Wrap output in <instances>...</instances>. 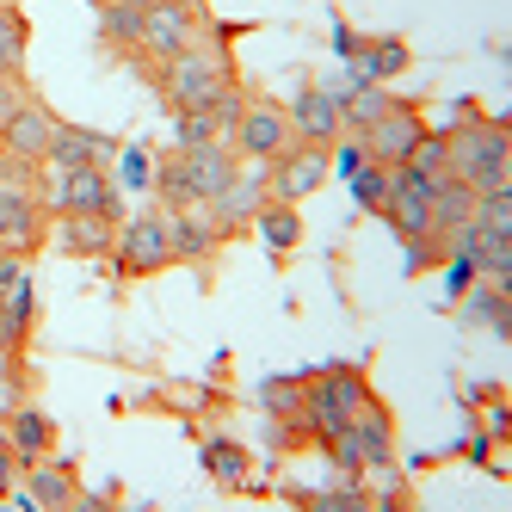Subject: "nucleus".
Masks as SVG:
<instances>
[{
	"mask_svg": "<svg viewBox=\"0 0 512 512\" xmlns=\"http://www.w3.org/2000/svg\"><path fill=\"white\" fill-rule=\"evenodd\" d=\"M173 142L179 149H204V142H223L210 124V112H173Z\"/></svg>",
	"mask_w": 512,
	"mask_h": 512,
	"instance_id": "33",
	"label": "nucleus"
},
{
	"mask_svg": "<svg viewBox=\"0 0 512 512\" xmlns=\"http://www.w3.org/2000/svg\"><path fill=\"white\" fill-rule=\"evenodd\" d=\"M229 149H235L241 161H266V167H272L278 155L297 149V130H290L284 105H272V99H247L241 118H235V130H229Z\"/></svg>",
	"mask_w": 512,
	"mask_h": 512,
	"instance_id": "5",
	"label": "nucleus"
},
{
	"mask_svg": "<svg viewBox=\"0 0 512 512\" xmlns=\"http://www.w3.org/2000/svg\"><path fill=\"white\" fill-rule=\"evenodd\" d=\"M377 216H389V229L401 241H438L432 235V179L414 173L408 161L389 167V192H383V210Z\"/></svg>",
	"mask_w": 512,
	"mask_h": 512,
	"instance_id": "7",
	"label": "nucleus"
},
{
	"mask_svg": "<svg viewBox=\"0 0 512 512\" xmlns=\"http://www.w3.org/2000/svg\"><path fill=\"white\" fill-rule=\"evenodd\" d=\"M75 475H68L62 463H50V457H38L31 463V475H25V500L31 506H44V512H62V506H75Z\"/></svg>",
	"mask_w": 512,
	"mask_h": 512,
	"instance_id": "24",
	"label": "nucleus"
},
{
	"mask_svg": "<svg viewBox=\"0 0 512 512\" xmlns=\"http://www.w3.org/2000/svg\"><path fill=\"white\" fill-rule=\"evenodd\" d=\"M364 161H371V155H364V149H340V167H346V173H358Z\"/></svg>",
	"mask_w": 512,
	"mask_h": 512,
	"instance_id": "38",
	"label": "nucleus"
},
{
	"mask_svg": "<svg viewBox=\"0 0 512 512\" xmlns=\"http://www.w3.org/2000/svg\"><path fill=\"white\" fill-rule=\"evenodd\" d=\"M50 136H56V118L44 112L38 99L25 105V112L0 130V161H19V167H44V155H50Z\"/></svg>",
	"mask_w": 512,
	"mask_h": 512,
	"instance_id": "13",
	"label": "nucleus"
},
{
	"mask_svg": "<svg viewBox=\"0 0 512 512\" xmlns=\"http://www.w3.org/2000/svg\"><path fill=\"white\" fill-rule=\"evenodd\" d=\"M408 167H414V173H426V179H438V173H451V136H432V130H426V136L414 142V155H408Z\"/></svg>",
	"mask_w": 512,
	"mask_h": 512,
	"instance_id": "30",
	"label": "nucleus"
},
{
	"mask_svg": "<svg viewBox=\"0 0 512 512\" xmlns=\"http://www.w3.org/2000/svg\"><path fill=\"white\" fill-rule=\"evenodd\" d=\"M112 149H118L112 136H99V130H81V124H62V118H56V136H50L44 167H56V173H75V167H105V161H112Z\"/></svg>",
	"mask_w": 512,
	"mask_h": 512,
	"instance_id": "15",
	"label": "nucleus"
},
{
	"mask_svg": "<svg viewBox=\"0 0 512 512\" xmlns=\"http://www.w3.org/2000/svg\"><path fill=\"white\" fill-rule=\"evenodd\" d=\"M469 284H475V260H463V253H451V266H445V290H451V297H463Z\"/></svg>",
	"mask_w": 512,
	"mask_h": 512,
	"instance_id": "36",
	"label": "nucleus"
},
{
	"mask_svg": "<svg viewBox=\"0 0 512 512\" xmlns=\"http://www.w3.org/2000/svg\"><path fill=\"white\" fill-rule=\"evenodd\" d=\"M0 247H13V253L44 247V210L25 186H0Z\"/></svg>",
	"mask_w": 512,
	"mask_h": 512,
	"instance_id": "16",
	"label": "nucleus"
},
{
	"mask_svg": "<svg viewBox=\"0 0 512 512\" xmlns=\"http://www.w3.org/2000/svg\"><path fill=\"white\" fill-rule=\"evenodd\" d=\"M167 235H173V260L204 266L216 247H223V229H216L210 204H186V210H167Z\"/></svg>",
	"mask_w": 512,
	"mask_h": 512,
	"instance_id": "14",
	"label": "nucleus"
},
{
	"mask_svg": "<svg viewBox=\"0 0 512 512\" xmlns=\"http://www.w3.org/2000/svg\"><path fill=\"white\" fill-rule=\"evenodd\" d=\"M346 62H352V75H358V81L383 87V81H395L401 68H408V44H401V38H358Z\"/></svg>",
	"mask_w": 512,
	"mask_h": 512,
	"instance_id": "21",
	"label": "nucleus"
},
{
	"mask_svg": "<svg viewBox=\"0 0 512 512\" xmlns=\"http://www.w3.org/2000/svg\"><path fill=\"white\" fill-rule=\"evenodd\" d=\"M13 469H19V451H13V445H0V494L13 488Z\"/></svg>",
	"mask_w": 512,
	"mask_h": 512,
	"instance_id": "37",
	"label": "nucleus"
},
{
	"mask_svg": "<svg viewBox=\"0 0 512 512\" xmlns=\"http://www.w3.org/2000/svg\"><path fill=\"white\" fill-rule=\"evenodd\" d=\"M112 266L118 278H155L173 266V235H167V210H142L118 229V247H112Z\"/></svg>",
	"mask_w": 512,
	"mask_h": 512,
	"instance_id": "4",
	"label": "nucleus"
},
{
	"mask_svg": "<svg viewBox=\"0 0 512 512\" xmlns=\"http://www.w3.org/2000/svg\"><path fill=\"white\" fill-rule=\"evenodd\" d=\"M451 173L475 192H506L512 186V130L500 118H469L451 130Z\"/></svg>",
	"mask_w": 512,
	"mask_h": 512,
	"instance_id": "1",
	"label": "nucleus"
},
{
	"mask_svg": "<svg viewBox=\"0 0 512 512\" xmlns=\"http://www.w3.org/2000/svg\"><path fill=\"white\" fill-rule=\"evenodd\" d=\"M247 235H260V247L272 253V266H284L290 253L303 247V210H297V204H284V198H266Z\"/></svg>",
	"mask_w": 512,
	"mask_h": 512,
	"instance_id": "19",
	"label": "nucleus"
},
{
	"mask_svg": "<svg viewBox=\"0 0 512 512\" xmlns=\"http://www.w3.org/2000/svg\"><path fill=\"white\" fill-rule=\"evenodd\" d=\"M56 247L75 253V260H112L118 216H56Z\"/></svg>",
	"mask_w": 512,
	"mask_h": 512,
	"instance_id": "17",
	"label": "nucleus"
},
{
	"mask_svg": "<svg viewBox=\"0 0 512 512\" xmlns=\"http://www.w3.org/2000/svg\"><path fill=\"white\" fill-rule=\"evenodd\" d=\"M7 445H13L25 463L50 457V451H56V420H50L44 408H13V420H7Z\"/></svg>",
	"mask_w": 512,
	"mask_h": 512,
	"instance_id": "23",
	"label": "nucleus"
},
{
	"mask_svg": "<svg viewBox=\"0 0 512 512\" xmlns=\"http://www.w3.org/2000/svg\"><path fill=\"white\" fill-rule=\"evenodd\" d=\"M463 297H469V315H482V321H494L500 334H506V327H512V321L500 315V290H494V284H488V290H463Z\"/></svg>",
	"mask_w": 512,
	"mask_h": 512,
	"instance_id": "35",
	"label": "nucleus"
},
{
	"mask_svg": "<svg viewBox=\"0 0 512 512\" xmlns=\"http://www.w3.org/2000/svg\"><path fill=\"white\" fill-rule=\"evenodd\" d=\"M186 44H198V7L192 0H149L136 50H149L155 62H173Z\"/></svg>",
	"mask_w": 512,
	"mask_h": 512,
	"instance_id": "10",
	"label": "nucleus"
},
{
	"mask_svg": "<svg viewBox=\"0 0 512 512\" xmlns=\"http://www.w3.org/2000/svg\"><path fill=\"white\" fill-rule=\"evenodd\" d=\"M352 179V198H358V210H383V192H389V167H377V161H364L358 173H346Z\"/></svg>",
	"mask_w": 512,
	"mask_h": 512,
	"instance_id": "32",
	"label": "nucleus"
},
{
	"mask_svg": "<svg viewBox=\"0 0 512 512\" xmlns=\"http://www.w3.org/2000/svg\"><path fill=\"white\" fill-rule=\"evenodd\" d=\"M0 75H7V68H0Z\"/></svg>",
	"mask_w": 512,
	"mask_h": 512,
	"instance_id": "39",
	"label": "nucleus"
},
{
	"mask_svg": "<svg viewBox=\"0 0 512 512\" xmlns=\"http://www.w3.org/2000/svg\"><path fill=\"white\" fill-rule=\"evenodd\" d=\"M426 136V118H420V105H408V99H395L389 112L377 118V124H364L358 130V149L371 155L377 167H401L414 155V142Z\"/></svg>",
	"mask_w": 512,
	"mask_h": 512,
	"instance_id": "9",
	"label": "nucleus"
},
{
	"mask_svg": "<svg viewBox=\"0 0 512 512\" xmlns=\"http://www.w3.org/2000/svg\"><path fill=\"white\" fill-rule=\"evenodd\" d=\"M229 81H235L229 50H204V44H186V50L161 68V87H167V105H173V112H204V105L223 93Z\"/></svg>",
	"mask_w": 512,
	"mask_h": 512,
	"instance_id": "3",
	"label": "nucleus"
},
{
	"mask_svg": "<svg viewBox=\"0 0 512 512\" xmlns=\"http://www.w3.org/2000/svg\"><path fill=\"white\" fill-rule=\"evenodd\" d=\"M25 44H31V25H25V13L13 7V0H0V68H7V75H19Z\"/></svg>",
	"mask_w": 512,
	"mask_h": 512,
	"instance_id": "26",
	"label": "nucleus"
},
{
	"mask_svg": "<svg viewBox=\"0 0 512 512\" xmlns=\"http://www.w3.org/2000/svg\"><path fill=\"white\" fill-rule=\"evenodd\" d=\"M266 198H272V167L266 161H235V179L210 198V216H216V229H223V241L247 235Z\"/></svg>",
	"mask_w": 512,
	"mask_h": 512,
	"instance_id": "6",
	"label": "nucleus"
},
{
	"mask_svg": "<svg viewBox=\"0 0 512 512\" xmlns=\"http://www.w3.org/2000/svg\"><path fill=\"white\" fill-rule=\"evenodd\" d=\"M475 223L488 235H512V186L506 192H475Z\"/></svg>",
	"mask_w": 512,
	"mask_h": 512,
	"instance_id": "31",
	"label": "nucleus"
},
{
	"mask_svg": "<svg viewBox=\"0 0 512 512\" xmlns=\"http://www.w3.org/2000/svg\"><path fill=\"white\" fill-rule=\"evenodd\" d=\"M303 383H309V377H272V383L260 389V408H266L272 420H303Z\"/></svg>",
	"mask_w": 512,
	"mask_h": 512,
	"instance_id": "29",
	"label": "nucleus"
},
{
	"mask_svg": "<svg viewBox=\"0 0 512 512\" xmlns=\"http://www.w3.org/2000/svg\"><path fill=\"white\" fill-rule=\"evenodd\" d=\"M25 105H31V87H25L19 75H0V130H7V124L25 112Z\"/></svg>",
	"mask_w": 512,
	"mask_h": 512,
	"instance_id": "34",
	"label": "nucleus"
},
{
	"mask_svg": "<svg viewBox=\"0 0 512 512\" xmlns=\"http://www.w3.org/2000/svg\"><path fill=\"white\" fill-rule=\"evenodd\" d=\"M346 432H352V445H358L364 469H371V463H395V420H389V408H383L377 395L358 401V414L346 420Z\"/></svg>",
	"mask_w": 512,
	"mask_h": 512,
	"instance_id": "18",
	"label": "nucleus"
},
{
	"mask_svg": "<svg viewBox=\"0 0 512 512\" xmlns=\"http://www.w3.org/2000/svg\"><path fill=\"white\" fill-rule=\"evenodd\" d=\"M389 105H395V99H389L383 87L358 81V93H352V99H340V124H346V130H364V124H377V118L389 112Z\"/></svg>",
	"mask_w": 512,
	"mask_h": 512,
	"instance_id": "27",
	"label": "nucleus"
},
{
	"mask_svg": "<svg viewBox=\"0 0 512 512\" xmlns=\"http://www.w3.org/2000/svg\"><path fill=\"white\" fill-rule=\"evenodd\" d=\"M284 118H290V130H297V142H315V149H334V142L346 136V124H340V99L321 93V87H303L297 99L284 105Z\"/></svg>",
	"mask_w": 512,
	"mask_h": 512,
	"instance_id": "11",
	"label": "nucleus"
},
{
	"mask_svg": "<svg viewBox=\"0 0 512 512\" xmlns=\"http://www.w3.org/2000/svg\"><path fill=\"white\" fill-rule=\"evenodd\" d=\"M327 149H315V142H297L290 155H278L272 161V198H284V204H303L309 192H321V179H327Z\"/></svg>",
	"mask_w": 512,
	"mask_h": 512,
	"instance_id": "12",
	"label": "nucleus"
},
{
	"mask_svg": "<svg viewBox=\"0 0 512 512\" xmlns=\"http://www.w3.org/2000/svg\"><path fill=\"white\" fill-rule=\"evenodd\" d=\"M297 506H315V512H364L371 506V494H364V482L352 475V482H334V488H321V494H290Z\"/></svg>",
	"mask_w": 512,
	"mask_h": 512,
	"instance_id": "28",
	"label": "nucleus"
},
{
	"mask_svg": "<svg viewBox=\"0 0 512 512\" xmlns=\"http://www.w3.org/2000/svg\"><path fill=\"white\" fill-rule=\"evenodd\" d=\"M31 321H38V297H31V278H19L13 290H0V352H19L31 340Z\"/></svg>",
	"mask_w": 512,
	"mask_h": 512,
	"instance_id": "22",
	"label": "nucleus"
},
{
	"mask_svg": "<svg viewBox=\"0 0 512 512\" xmlns=\"http://www.w3.org/2000/svg\"><path fill=\"white\" fill-rule=\"evenodd\" d=\"M235 149L229 142H204V149H179L173 161H161V173H155V192H161V204L167 210H186V204H210L216 192L235 179Z\"/></svg>",
	"mask_w": 512,
	"mask_h": 512,
	"instance_id": "2",
	"label": "nucleus"
},
{
	"mask_svg": "<svg viewBox=\"0 0 512 512\" xmlns=\"http://www.w3.org/2000/svg\"><path fill=\"white\" fill-rule=\"evenodd\" d=\"M50 210L56 216H118V186L105 167H75L56 173L50 167Z\"/></svg>",
	"mask_w": 512,
	"mask_h": 512,
	"instance_id": "8",
	"label": "nucleus"
},
{
	"mask_svg": "<svg viewBox=\"0 0 512 512\" xmlns=\"http://www.w3.org/2000/svg\"><path fill=\"white\" fill-rule=\"evenodd\" d=\"M198 463H204V475H216L223 488H241V482H247V451L235 445V438H204Z\"/></svg>",
	"mask_w": 512,
	"mask_h": 512,
	"instance_id": "25",
	"label": "nucleus"
},
{
	"mask_svg": "<svg viewBox=\"0 0 512 512\" xmlns=\"http://www.w3.org/2000/svg\"><path fill=\"white\" fill-rule=\"evenodd\" d=\"M463 223H475V186H463L457 173H438L432 179V235H457Z\"/></svg>",
	"mask_w": 512,
	"mask_h": 512,
	"instance_id": "20",
	"label": "nucleus"
}]
</instances>
